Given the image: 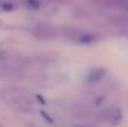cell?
<instances>
[{"instance_id": "obj_15", "label": "cell", "mask_w": 128, "mask_h": 127, "mask_svg": "<svg viewBox=\"0 0 128 127\" xmlns=\"http://www.w3.org/2000/svg\"><path fill=\"white\" fill-rule=\"evenodd\" d=\"M0 127H4V126H2V124H1V123H0Z\"/></svg>"}, {"instance_id": "obj_3", "label": "cell", "mask_w": 128, "mask_h": 127, "mask_svg": "<svg viewBox=\"0 0 128 127\" xmlns=\"http://www.w3.org/2000/svg\"><path fill=\"white\" fill-rule=\"evenodd\" d=\"M98 119L111 126H117L122 119V112L117 107H107L98 114Z\"/></svg>"}, {"instance_id": "obj_8", "label": "cell", "mask_w": 128, "mask_h": 127, "mask_svg": "<svg viewBox=\"0 0 128 127\" xmlns=\"http://www.w3.org/2000/svg\"><path fill=\"white\" fill-rule=\"evenodd\" d=\"M25 6L28 9H33V10H37L40 7V2L38 0H26L25 1Z\"/></svg>"}, {"instance_id": "obj_13", "label": "cell", "mask_w": 128, "mask_h": 127, "mask_svg": "<svg viewBox=\"0 0 128 127\" xmlns=\"http://www.w3.org/2000/svg\"><path fill=\"white\" fill-rule=\"evenodd\" d=\"M125 8H126L127 10H128V4H125Z\"/></svg>"}, {"instance_id": "obj_16", "label": "cell", "mask_w": 128, "mask_h": 127, "mask_svg": "<svg viewBox=\"0 0 128 127\" xmlns=\"http://www.w3.org/2000/svg\"><path fill=\"white\" fill-rule=\"evenodd\" d=\"M79 127H83V126H79Z\"/></svg>"}, {"instance_id": "obj_12", "label": "cell", "mask_w": 128, "mask_h": 127, "mask_svg": "<svg viewBox=\"0 0 128 127\" xmlns=\"http://www.w3.org/2000/svg\"><path fill=\"white\" fill-rule=\"evenodd\" d=\"M29 127H40V126H37V125H30Z\"/></svg>"}, {"instance_id": "obj_2", "label": "cell", "mask_w": 128, "mask_h": 127, "mask_svg": "<svg viewBox=\"0 0 128 127\" xmlns=\"http://www.w3.org/2000/svg\"><path fill=\"white\" fill-rule=\"evenodd\" d=\"M35 36L43 42H52L58 38V30L48 22H38L35 27Z\"/></svg>"}, {"instance_id": "obj_11", "label": "cell", "mask_w": 128, "mask_h": 127, "mask_svg": "<svg viewBox=\"0 0 128 127\" xmlns=\"http://www.w3.org/2000/svg\"><path fill=\"white\" fill-rule=\"evenodd\" d=\"M40 114H42L43 116H44V118L46 119V120L48 122V123H51V124H53V123H54V120H53V119H52V117L50 116L48 114H46V112H40Z\"/></svg>"}, {"instance_id": "obj_5", "label": "cell", "mask_w": 128, "mask_h": 127, "mask_svg": "<svg viewBox=\"0 0 128 127\" xmlns=\"http://www.w3.org/2000/svg\"><path fill=\"white\" fill-rule=\"evenodd\" d=\"M61 33H62L63 37L66 38V40H76V38L82 34V30L74 26H63L62 29H61Z\"/></svg>"}, {"instance_id": "obj_14", "label": "cell", "mask_w": 128, "mask_h": 127, "mask_svg": "<svg viewBox=\"0 0 128 127\" xmlns=\"http://www.w3.org/2000/svg\"><path fill=\"white\" fill-rule=\"evenodd\" d=\"M2 26V22H1V20H0V27H1Z\"/></svg>"}, {"instance_id": "obj_7", "label": "cell", "mask_w": 128, "mask_h": 127, "mask_svg": "<svg viewBox=\"0 0 128 127\" xmlns=\"http://www.w3.org/2000/svg\"><path fill=\"white\" fill-rule=\"evenodd\" d=\"M99 40V35L94 33H82L79 37L76 38L75 42L79 43V44L82 45H90L96 43L97 40Z\"/></svg>"}, {"instance_id": "obj_1", "label": "cell", "mask_w": 128, "mask_h": 127, "mask_svg": "<svg viewBox=\"0 0 128 127\" xmlns=\"http://www.w3.org/2000/svg\"><path fill=\"white\" fill-rule=\"evenodd\" d=\"M0 99L11 109L18 112L29 114L34 112V104L30 96L17 87H4L0 89Z\"/></svg>"}, {"instance_id": "obj_10", "label": "cell", "mask_w": 128, "mask_h": 127, "mask_svg": "<svg viewBox=\"0 0 128 127\" xmlns=\"http://www.w3.org/2000/svg\"><path fill=\"white\" fill-rule=\"evenodd\" d=\"M14 4H10L8 1H0V9L1 10H4V11H11L14 10Z\"/></svg>"}, {"instance_id": "obj_9", "label": "cell", "mask_w": 128, "mask_h": 127, "mask_svg": "<svg viewBox=\"0 0 128 127\" xmlns=\"http://www.w3.org/2000/svg\"><path fill=\"white\" fill-rule=\"evenodd\" d=\"M11 60V54L9 52L4 51V50H0V64L8 62Z\"/></svg>"}, {"instance_id": "obj_4", "label": "cell", "mask_w": 128, "mask_h": 127, "mask_svg": "<svg viewBox=\"0 0 128 127\" xmlns=\"http://www.w3.org/2000/svg\"><path fill=\"white\" fill-rule=\"evenodd\" d=\"M107 73V69L102 66H98L94 69H91L89 71L88 76H86V83H90V84H94L98 83L104 78Z\"/></svg>"}, {"instance_id": "obj_6", "label": "cell", "mask_w": 128, "mask_h": 127, "mask_svg": "<svg viewBox=\"0 0 128 127\" xmlns=\"http://www.w3.org/2000/svg\"><path fill=\"white\" fill-rule=\"evenodd\" d=\"M108 22L111 26L118 27V28H128V17L122 15L110 16L108 18Z\"/></svg>"}]
</instances>
